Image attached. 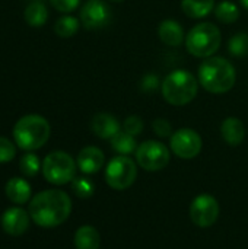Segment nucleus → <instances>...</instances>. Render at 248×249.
<instances>
[{
	"mask_svg": "<svg viewBox=\"0 0 248 249\" xmlns=\"http://www.w3.org/2000/svg\"><path fill=\"white\" fill-rule=\"evenodd\" d=\"M199 90L197 79L187 70H174L171 71L161 83V92L164 99L174 105L183 107L190 104Z\"/></svg>",
	"mask_w": 248,
	"mask_h": 249,
	"instance_id": "4",
	"label": "nucleus"
},
{
	"mask_svg": "<svg viewBox=\"0 0 248 249\" xmlns=\"http://www.w3.org/2000/svg\"><path fill=\"white\" fill-rule=\"evenodd\" d=\"M111 20V9L104 0H86L80 9V22L86 29H99Z\"/></svg>",
	"mask_w": 248,
	"mask_h": 249,
	"instance_id": "11",
	"label": "nucleus"
},
{
	"mask_svg": "<svg viewBox=\"0 0 248 249\" xmlns=\"http://www.w3.org/2000/svg\"><path fill=\"white\" fill-rule=\"evenodd\" d=\"M215 16L222 23H234L240 18V10L232 1H221L215 9Z\"/></svg>",
	"mask_w": 248,
	"mask_h": 249,
	"instance_id": "22",
	"label": "nucleus"
},
{
	"mask_svg": "<svg viewBox=\"0 0 248 249\" xmlns=\"http://www.w3.org/2000/svg\"><path fill=\"white\" fill-rule=\"evenodd\" d=\"M79 29V20L75 16H63L60 18L56 25H54V32L60 36V38H70L73 36Z\"/></svg>",
	"mask_w": 248,
	"mask_h": 249,
	"instance_id": "23",
	"label": "nucleus"
},
{
	"mask_svg": "<svg viewBox=\"0 0 248 249\" xmlns=\"http://www.w3.org/2000/svg\"><path fill=\"white\" fill-rule=\"evenodd\" d=\"M222 35L216 25L210 22H203L190 29L186 36L187 51L199 58L212 57L221 47Z\"/></svg>",
	"mask_w": 248,
	"mask_h": 249,
	"instance_id": "5",
	"label": "nucleus"
},
{
	"mask_svg": "<svg viewBox=\"0 0 248 249\" xmlns=\"http://www.w3.org/2000/svg\"><path fill=\"white\" fill-rule=\"evenodd\" d=\"M111 147L114 152H117L118 155L127 156L133 152H136L137 144L134 140V136L126 133V131H118L113 139H111Z\"/></svg>",
	"mask_w": 248,
	"mask_h": 249,
	"instance_id": "21",
	"label": "nucleus"
},
{
	"mask_svg": "<svg viewBox=\"0 0 248 249\" xmlns=\"http://www.w3.org/2000/svg\"><path fill=\"white\" fill-rule=\"evenodd\" d=\"M171 150L181 159H193L202 150V137L191 128H181L171 136Z\"/></svg>",
	"mask_w": 248,
	"mask_h": 249,
	"instance_id": "10",
	"label": "nucleus"
},
{
	"mask_svg": "<svg viewBox=\"0 0 248 249\" xmlns=\"http://www.w3.org/2000/svg\"><path fill=\"white\" fill-rule=\"evenodd\" d=\"M123 128H124L126 133H129V134L136 137V136H139L143 131V121L137 115H130V117H127L124 120Z\"/></svg>",
	"mask_w": 248,
	"mask_h": 249,
	"instance_id": "28",
	"label": "nucleus"
},
{
	"mask_svg": "<svg viewBox=\"0 0 248 249\" xmlns=\"http://www.w3.org/2000/svg\"><path fill=\"white\" fill-rule=\"evenodd\" d=\"M152 128H153V131L156 133L158 137H168L172 133V127H171L170 121L165 120V118H156L152 123Z\"/></svg>",
	"mask_w": 248,
	"mask_h": 249,
	"instance_id": "29",
	"label": "nucleus"
},
{
	"mask_svg": "<svg viewBox=\"0 0 248 249\" xmlns=\"http://www.w3.org/2000/svg\"><path fill=\"white\" fill-rule=\"evenodd\" d=\"M111 1H123V0H111Z\"/></svg>",
	"mask_w": 248,
	"mask_h": 249,
	"instance_id": "33",
	"label": "nucleus"
},
{
	"mask_svg": "<svg viewBox=\"0 0 248 249\" xmlns=\"http://www.w3.org/2000/svg\"><path fill=\"white\" fill-rule=\"evenodd\" d=\"M235 69L222 57H208L199 67V82L210 93L229 92L235 85Z\"/></svg>",
	"mask_w": 248,
	"mask_h": 249,
	"instance_id": "2",
	"label": "nucleus"
},
{
	"mask_svg": "<svg viewBox=\"0 0 248 249\" xmlns=\"http://www.w3.org/2000/svg\"><path fill=\"white\" fill-rule=\"evenodd\" d=\"M91 130L99 139H104V140L110 139L111 140L120 131V123L114 115L107 114V112H99L92 118Z\"/></svg>",
	"mask_w": 248,
	"mask_h": 249,
	"instance_id": "14",
	"label": "nucleus"
},
{
	"mask_svg": "<svg viewBox=\"0 0 248 249\" xmlns=\"http://www.w3.org/2000/svg\"><path fill=\"white\" fill-rule=\"evenodd\" d=\"M50 124L38 114H29L19 118L13 127V139L19 149L32 152L42 147L50 139Z\"/></svg>",
	"mask_w": 248,
	"mask_h": 249,
	"instance_id": "3",
	"label": "nucleus"
},
{
	"mask_svg": "<svg viewBox=\"0 0 248 249\" xmlns=\"http://www.w3.org/2000/svg\"><path fill=\"white\" fill-rule=\"evenodd\" d=\"M136 162L145 171L149 172L161 171L170 162V150L161 142H155V140L143 142L136 149Z\"/></svg>",
	"mask_w": 248,
	"mask_h": 249,
	"instance_id": "8",
	"label": "nucleus"
},
{
	"mask_svg": "<svg viewBox=\"0 0 248 249\" xmlns=\"http://www.w3.org/2000/svg\"><path fill=\"white\" fill-rule=\"evenodd\" d=\"M101 238L94 226H80L75 233L76 249H99Z\"/></svg>",
	"mask_w": 248,
	"mask_h": 249,
	"instance_id": "18",
	"label": "nucleus"
},
{
	"mask_svg": "<svg viewBox=\"0 0 248 249\" xmlns=\"http://www.w3.org/2000/svg\"><path fill=\"white\" fill-rule=\"evenodd\" d=\"M215 7V0H181L183 12L193 19L208 16Z\"/></svg>",
	"mask_w": 248,
	"mask_h": 249,
	"instance_id": "20",
	"label": "nucleus"
},
{
	"mask_svg": "<svg viewBox=\"0 0 248 249\" xmlns=\"http://www.w3.org/2000/svg\"><path fill=\"white\" fill-rule=\"evenodd\" d=\"M142 86H143V89H146V90H152V89L155 90L156 86H158V77H156V76H148V77L143 80Z\"/></svg>",
	"mask_w": 248,
	"mask_h": 249,
	"instance_id": "31",
	"label": "nucleus"
},
{
	"mask_svg": "<svg viewBox=\"0 0 248 249\" xmlns=\"http://www.w3.org/2000/svg\"><path fill=\"white\" fill-rule=\"evenodd\" d=\"M158 35H159L161 41L170 47H180L184 41V31H183L181 25L172 19H165L161 22Z\"/></svg>",
	"mask_w": 248,
	"mask_h": 249,
	"instance_id": "16",
	"label": "nucleus"
},
{
	"mask_svg": "<svg viewBox=\"0 0 248 249\" xmlns=\"http://www.w3.org/2000/svg\"><path fill=\"white\" fill-rule=\"evenodd\" d=\"M72 213L70 197L60 190H45L34 196L29 204V216L39 228H56L67 220Z\"/></svg>",
	"mask_w": 248,
	"mask_h": 249,
	"instance_id": "1",
	"label": "nucleus"
},
{
	"mask_svg": "<svg viewBox=\"0 0 248 249\" xmlns=\"http://www.w3.org/2000/svg\"><path fill=\"white\" fill-rule=\"evenodd\" d=\"M19 166H20V171L25 177H35L39 172L41 163H39V159L35 153L28 152L20 158Z\"/></svg>",
	"mask_w": 248,
	"mask_h": 249,
	"instance_id": "25",
	"label": "nucleus"
},
{
	"mask_svg": "<svg viewBox=\"0 0 248 249\" xmlns=\"http://www.w3.org/2000/svg\"><path fill=\"white\" fill-rule=\"evenodd\" d=\"M6 197L13 203V204H25L29 201L31 198V185L28 181H25L23 178H12L7 181L6 187Z\"/></svg>",
	"mask_w": 248,
	"mask_h": 249,
	"instance_id": "15",
	"label": "nucleus"
},
{
	"mask_svg": "<svg viewBox=\"0 0 248 249\" xmlns=\"http://www.w3.org/2000/svg\"><path fill=\"white\" fill-rule=\"evenodd\" d=\"M221 134L229 146H238L244 142L246 127L241 120L235 117H228L221 125Z\"/></svg>",
	"mask_w": 248,
	"mask_h": 249,
	"instance_id": "17",
	"label": "nucleus"
},
{
	"mask_svg": "<svg viewBox=\"0 0 248 249\" xmlns=\"http://www.w3.org/2000/svg\"><path fill=\"white\" fill-rule=\"evenodd\" d=\"M48 19V10L44 1L41 0H34L31 1L26 9H25V20L29 26L39 28L44 26Z\"/></svg>",
	"mask_w": 248,
	"mask_h": 249,
	"instance_id": "19",
	"label": "nucleus"
},
{
	"mask_svg": "<svg viewBox=\"0 0 248 249\" xmlns=\"http://www.w3.org/2000/svg\"><path fill=\"white\" fill-rule=\"evenodd\" d=\"M228 51L234 57H244L248 54V34L240 32L228 42Z\"/></svg>",
	"mask_w": 248,
	"mask_h": 249,
	"instance_id": "24",
	"label": "nucleus"
},
{
	"mask_svg": "<svg viewBox=\"0 0 248 249\" xmlns=\"http://www.w3.org/2000/svg\"><path fill=\"white\" fill-rule=\"evenodd\" d=\"M42 175L50 184L64 185L75 179L76 162L66 152H51L45 156L42 162Z\"/></svg>",
	"mask_w": 248,
	"mask_h": 249,
	"instance_id": "6",
	"label": "nucleus"
},
{
	"mask_svg": "<svg viewBox=\"0 0 248 249\" xmlns=\"http://www.w3.org/2000/svg\"><path fill=\"white\" fill-rule=\"evenodd\" d=\"M72 190L79 198H89L94 194L95 187L88 178H75L72 181Z\"/></svg>",
	"mask_w": 248,
	"mask_h": 249,
	"instance_id": "26",
	"label": "nucleus"
},
{
	"mask_svg": "<svg viewBox=\"0 0 248 249\" xmlns=\"http://www.w3.org/2000/svg\"><path fill=\"white\" fill-rule=\"evenodd\" d=\"M16 156V146L6 137H0V163L13 160Z\"/></svg>",
	"mask_w": 248,
	"mask_h": 249,
	"instance_id": "27",
	"label": "nucleus"
},
{
	"mask_svg": "<svg viewBox=\"0 0 248 249\" xmlns=\"http://www.w3.org/2000/svg\"><path fill=\"white\" fill-rule=\"evenodd\" d=\"M1 228L10 236H20L29 228V213L20 207L7 209L1 216Z\"/></svg>",
	"mask_w": 248,
	"mask_h": 249,
	"instance_id": "12",
	"label": "nucleus"
},
{
	"mask_svg": "<svg viewBox=\"0 0 248 249\" xmlns=\"http://www.w3.org/2000/svg\"><path fill=\"white\" fill-rule=\"evenodd\" d=\"M240 1H241L243 7H244V9H247V10H248V0H240Z\"/></svg>",
	"mask_w": 248,
	"mask_h": 249,
	"instance_id": "32",
	"label": "nucleus"
},
{
	"mask_svg": "<svg viewBox=\"0 0 248 249\" xmlns=\"http://www.w3.org/2000/svg\"><path fill=\"white\" fill-rule=\"evenodd\" d=\"M50 3L56 10L61 13H69V12H73L79 6L80 0H50Z\"/></svg>",
	"mask_w": 248,
	"mask_h": 249,
	"instance_id": "30",
	"label": "nucleus"
},
{
	"mask_svg": "<svg viewBox=\"0 0 248 249\" xmlns=\"http://www.w3.org/2000/svg\"><path fill=\"white\" fill-rule=\"evenodd\" d=\"M104 162L105 156L102 150L95 146L83 147L77 155V168L86 175L96 174L104 166Z\"/></svg>",
	"mask_w": 248,
	"mask_h": 249,
	"instance_id": "13",
	"label": "nucleus"
},
{
	"mask_svg": "<svg viewBox=\"0 0 248 249\" xmlns=\"http://www.w3.org/2000/svg\"><path fill=\"white\" fill-rule=\"evenodd\" d=\"M219 217V203L209 194L196 197L190 206V219L199 228L212 226Z\"/></svg>",
	"mask_w": 248,
	"mask_h": 249,
	"instance_id": "9",
	"label": "nucleus"
},
{
	"mask_svg": "<svg viewBox=\"0 0 248 249\" xmlns=\"http://www.w3.org/2000/svg\"><path fill=\"white\" fill-rule=\"evenodd\" d=\"M137 178V166L129 156H117L110 160L105 169V181L114 190H126Z\"/></svg>",
	"mask_w": 248,
	"mask_h": 249,
	"instance_id": "7",
	"label": "nucleus"
}]
</instances>
